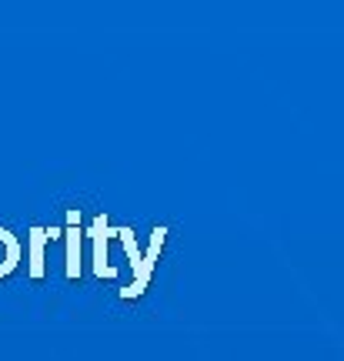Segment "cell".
Returning <instances> with one entry per match:
<instances>
[{"label":"cell","mask_w":344,"mask_h":361,"mask_svg":"<svg viewBox=\"0 0 344 361\" xmlns=\"http://www.w3.org/2000/svg\"><path fill=\"white\" fill-rule=\"evenodd\" d=\"M114 234H121V241L128 247L130 261H134V271H137V278L128 284V288H121V298H140L144 295V288H147V278H151V271L157 268V258H161V247H164V234L167 228H154V238H151V251L137 258V245H134V231L130 228H117Z\"/></svg>","instance_id":"1"},{"label":"cell","mask_w":344,"mask_h":361,"mask_svg":"<svg viewBox=\"0 0 344 361\" xmlns=\"http://www.w3.org/2000/svg\"><path fill=\"white\" fill-rule=\"evenodd\" d=\"M107 234H111L107 218H94L90 238H94V274H97V278H117V271L107 264Z\"/></svg>","instance_id":"2"},{"label":"cell","mask_w":344,"mask_h":361,"mask_svg":"<svg viewBox=\"0 0 344 361\" xmlns=\"http://www.w3.org/2000/svg\"><path fill=\"white\" fill-rule=\"evenodd\" d=\"M64 238H67V278L77 281V278H80V211H77V207L67 211Z\"/></svg>","instance_id":"3"},{"label":"cell","mask_w":344,"mask_h":361,"mask_svg":"<svg viewBox=\"0 0 344 361\" xmlns=\"http://www.w3.org/2000/svg\"><path fill=\"white\" fill-rule=\"evenodd\" d=\"M51 238H57V231H47V228H34L30 231V278L34 281H40L44 278V245L51 241Z\"/></svg>","instance_id":"4"}]
</instances>
